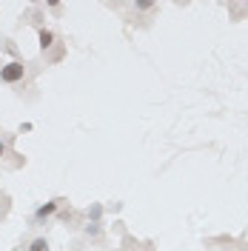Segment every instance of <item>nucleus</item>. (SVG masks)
<instances>
[{
	"label": "nucleus",
	"instance_id": "1",
	"mask_svg": "<svg viewBox=\"0 0 248 251\" xmlns=\"http://www.w3.org/2000/svg\"><path fill=\"white\" fill-rule=\"evenodd\" d=\"M0 77L6 80V83H15V80L23 77V63H9L3 72H0Z\"/></svg>",
	"mask_w": 248,
	"mask_h": 251
},
{
	"label": "nucleus",
	"instance_id": "3",
	"mask_svg": "<svg viewBox=\"0 0 248 251\" xmlns=\"http://www.w3.org/2000/svg\"><path fill=\"white\" fill-rule=\"evenodd\" d=\"M49 246H46V240H37V243H34V246H31V251H46Z\"/></svg>",
	"mask_w": 248,
	"mask_h": 251
},
{
	"label": "nucleus",
	"instance_id": "2",
	"mask_svg": "<svg viewBox=\"0 0 248 251\" xmlns=\"http://www.w3.org/2000/svg\"><path fill=\"white\" fill-rule=\"evenodd\" d=\"M40 43H43V49L51 46V34H49V31H40Z\"/></svg>",
	"mask_w": 248,
	"mask_h": 251
},
{
	"label": "nucleus",
	"instance_id": "4",
	"mask_svg": "<svg viewBox=\"0 0 248 251\" xmlns=\"http://www.w3.org/2000/svg\"><path fill=\"white\" fill-rule=\"evenodd\" d=\"M0 151H3V146H0Z\"/></svg>",
	"mask_w": 248,
	"mask_h": 251
}]
</instances>
